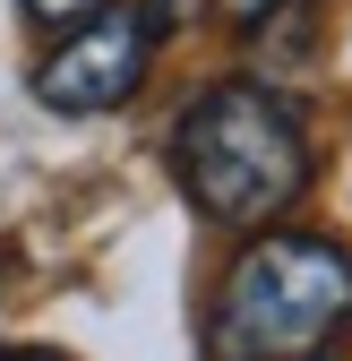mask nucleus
<instances>
[{
  "label": "nucleus",
  "instance_id": "2",
  "mask_svg": "<svg viewBox=\"0 0 352 361\" xmlns=\"http://www.w3.org/2000/svg\"><path fill=\"white\" fill-rule=\"evenodd\" d=\"M352 327V250L335 233L267 224L206 301V361H318Z\"/></svg>",
  "mask_w": 352,
  "mask_h": 361
},
{
  "label": "nucleus",
  "instance_id": "8",
  "mask_svg": "<svg viewBox=\"0 0 352 361\" xmlns=\"http://www.w3.org/2000/svg\"><path fill=\"white\" fill-rule=\"evenodd\" d=\"M318 361H335V353H318Z\"/></svg>",
  "mask_w": 352,
  "mask_h": 361
},
{
  "label": "nucleus",
  "instance_id": "7",
  "mask_svg": "<svg viewBox=\"0 0 352 361\" xmlns=\"http://www.w3.org/2000/svg\"><path fill=\"white\" fill-rule=\"evenodd\" d=\"M0 361H69L61 344H0Z\"/></svg>",
  "mask_w": 352,
  "mask_h": 361
},
{
  "label": "nucleus",
  "instance_id": "3",
  "mask_svg": "<svg viewBox=\"0 0 352 361\" xmlns=\"http://www.w3.org/2000/svg\"><path fill=\"white\" fill-rule=\"evenodd\" d=\"M146 61H155V26L138 9H103L69 26L52 52L34 61V104H52V112H112L129 104L146 86Z\"/></svg>",
  "mask_w": 352,
  "mask_h": 361
},
{
  "label": "nucleus",
  "instance_id": "1",
  "mask_svg": "<svg viewBox=\"0 0 352 361\" xmlns=\"http://www.w3.org/2000/svg\"><path fill=\"white\" fill-rule=\"evenodd\" d=\"M172 180L181 198L224 224V233H267V224L292 215V198L310 190V129H301V104L275 95L258 78H224L198 86L172 121Z\"/></svg>",
  "mask_w": 352,
  "mask_h": 361
},
{
  "label": "nucleus",
  "instance_id": "4",
  "mask_svg": "<svg viewBox=\"0 0 352 361\" xmlns=\"http://www.w3.org/2000/svg\"><path fill=\"white\" fill-rule=\"evenodd\" d=\"M103 0H18V18L34 26V35H69V26H86Z\"/></svg>",
  "mask_w": 352,
  "mask_h": 361
},
{
  "label": "nucleus",
  "instance_id": "6",
  "mask_svg": "<svg viewBox=\"0 0 352 361\" xmlns=\"http://www.w3.org/2000/svg\"><path fill=\"white\" fill-rule=\"evenodd\" d=\"M198 9H206V0H138V18L155 26V43H163V35H181V26H189Z\"/></svg>",
  "mask_w": 352,
  "mask_h": 361
},
{
  "label": "nucleus",
  "instance_id": "5",
  "mask_svg": "<svg viewBox=\"0 0 352 361\" xmlns=\"http://www.w3.org/2000/svg\"><path fill=\"white\" fill-rule=\"evenodd\" d=\"M215 9H224L232 26H249V35H258V26H275V18H292L301 0H215Z\"/></svg>",
  "mask_w": 352,
  "mask_h": 361
}]
</instances>
